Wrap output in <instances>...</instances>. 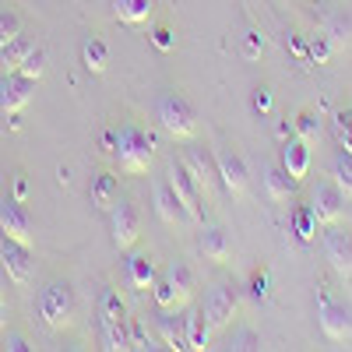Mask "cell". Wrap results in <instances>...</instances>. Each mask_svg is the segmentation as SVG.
<instances>
[{"label":"cell","instance_id":"24","mask_svg":"<svg viewBox=\"0 0 352 352\" xmlns=\"http://www.w3.org/2000/svg\"><path fill=\"white\" fill-rule=\"evenodd\" d=\"M264 190H268L272 201H289L292 194H296V180H292L282 166H272L268 173H264Z\"/></svg>","mask_w":352,"mask_h":352},{"label":"cell","instance_id":"35","mask_svg":"<svg viewBox=\"0 0 352 352\" xmlns=\"http://www.w3.org/2000/svg\"><path fill=\"white\" fill-rule=\"evenodd\" d=\"M21 36V21L14 11H0V46H8L11 39Z\"/></svg>","mask_w":352,"mask_h":352},{"label":"cell","instance_id":"47","mask_svg":"<svg viewBox=\"0 0 352 352\" xmlns=\"http://www.w3.org/2000/svg\"><path fill=\"white\" fill-rule=\"evenodd\" d=\"M8 324V310H4V303H0V328Z\"/></svg>","mask_w":352,"mask_h":352},{"label":"cell","instance_id":"29","mask_svg":"<svg viewBox=\"0 0 352 352\" xmlns=\"http://www.w3.org/2000/svg\"><path fill=\"white\" fill-rule=\"evenodd\" d=\"M292 134H296L300 141H317L320 138V116L314 113V109H303V113H296V120H292Z\"/></svg>","mask_w":352,"mask_h":352},{"label":"cell","instance_id":"15","mask_svg":"<svg viewBox=\"0 0 352 352\" xmlns=\"http://www.w3.org/2000/svg\"><path fill=\"white\" fill-rule=\"evenodd\" d=\"M0 264L14 285H28L32 282V250L21 247V243H4V254H0Z\"/></svg>","mask_w":352,"mask_h":352},{"label":"cell","instance_id":"38","mask_svg":"<svg viewBox=\"0 0 352 352\" xmlns=\"http://www.w3.org/2000/svg\"><path fill=\"white\" fill-rule=\"evenodd\" d=\"M254 109L257 113H272V88H254Z\"/></svg>","mask_w":352,"mask_h":352},{"label":"cell","instance_id":"33","mask_svg":"<svg viewBox=\"0 0 352 352\" xmlns=\"http://www.w3.org/2000/svg\"><path fill=\"white\" fill-rule=\"evenodd\" d=\"M18 74H25L28 81H39L46 74V53L43 50H32V53L25 56V64L18 67Z\"/></svg>","mask_w":352,"mask_h":352},{"label":"cell","instance_id":"19","mask_svg":"<svg viewBox=\"0 0 352 352\" xmlns=\"http://www.w3.org/2000/svg\"><path fill=\"white\" fill-rule=\"evenodd\" d=\"M201 254L215 261V264H226L232 257V243H229V232L222 226H212V229H204L201 232Z\"/></svg>","mask_w":352,"mask_h":352},{"label":"cell","instance_id":"6","mask_svg":"<svg viewBox=\"0 0 352 352\" xmlns=\"http://www.w3.org/2000/svg\"><path fill=\"white\" fill-rule=\"evenodd\" d=\"M180 162L187 166L190 180H194V187L201 194V201L215 204V197H219V169H215V159L208 152H187Z\"/></svg>","mask_w":352,"mask_h":352},{"label":"cell","instance_id":"48","mask_svg":"<svg viewBox=\"0 0 352 352\" xmlns=\"http://www.w3.org/2000/svg\"><path fill=\"white\" fill-rule=\"evenodd\" d=\"M4 243H8V240H4V232H0V254H4Z\"/></svg>","mask_w":352,"mask_h":352},{"label":"cell","instance_id":"23","mask_svg":"<svg viewBox=\"0 0 352 352\" xmlns=\"http://www.w3.org/2000/svg\"><path fill=\"white\" fill-rule=\"evenodd\" d=\"M159 335L166 349H187V335H184V320L176 317V310H159Z\"/></svg>","mask_w":352,"mask_h":352},{"label":"cell","instance_id":"17","mask_svg":"<svg viewBox=\"0 0 352 352\" xmlns=\"http://www.w3.org/2000/svg\"><path fill=\"white\" fill-rule=\"evenodd\" d=\"M155 215H159V222H162V226H180V222H190V219H187V212H184V204L176 201V194H173V187H169V184H159V187H155Z\"/></svg>","mask_w":352,"mask_h":352},{"label":"cell","instance_id":"34","mask_svg":"<svg viewBox=\"0 0 352 352\" xmlns=\"http://www.w3.org/2000/svg\"><path fill=\"white\" fill-rule=\"evenodd\" d=\"M307 46H310V64H328L331 56H335V50H331V43H328L324 32H317Z\"/></svg>","mask_w":352,"mask_h":352},{"label":"cell","instance_id":"42","mask_svg":"<svg viewBox=\"0 0 352 352\" xmlns=\"http://www.w3.org/2000/svg\"><path fill=\"white\" fill-rule=\"evenodd\" d=\"M335 134H338L342 152H345V155H352V127H335Z\"/></svg>","mask_w":352,"mask_h":352},{"label":"cell","instance_id":"28","mask_svg":"<svg viewBox=\"0 0 352 352\" xmlns=\"http://www.w3.org/2000/svg\"><path fill=\"white\" fill-rule=\"evenodd\" d=\"M292 229H296V236H300L303 243H310V240L317 236L320 222H317V215H314V208H310V204H303V208H296V212H292Z\"/></svg>","mask_w":352,"mask_h":352},{"label":"cell","instance_id":"41","mask_svg":"<svg viewBox=\"0 0 352 352\" xmlns=\"http://www.w3.org/2000/svg\"><path fill=\"white\" fill-rule=\"evenodd\" d=\"M289 50L296 53V56H300L303 64H310V46H307L303 39H296V36H292V39H289Z\"/></svg>","mask_w":352,"mask_h":352},{"label":"cell","instance_id":"25","mask_svg":"<svg viewBox=\"0 0 352 352\" xmlns=\"http://www.w3.org/2000/svg\"><path fill=\"white\" fill-rule=\"evenodd\" d=\"M36 46L32 43H28L25 36H18V39H11L8 46H0V71H4V74H14L21 64H25V56L28 53H32Z\"/></svg>","mask_w":352,"mask_h":352},{"label":"cell","instance_id":"37","mask_svg":"<svg viewBox=\"0 0 352 352\" xmlns=\"http://www.w3.org/2000/svg\"><path fill=\"white\" fill-rule=\"evenodd\" d=\"M261 50H264V36L257 32V28H250V32L243 36V56H247V60H257Z\"/></svg>","mask_w":352,"mask_h":352},{"label":"cell","instance_id":"20","mask_svg":"<svg viewBox=\"0 0 352 352\" xmlns=\"http://www.w3.org/2000/svg\"><path fill=\"white\" fill-rule=\"evenodd\" d=\"M127 278L134 289H152L155 278H159V268L148 254H131L127 257Z\"/></svg>","mask_w":352,"mask_h":352},{"label":"cell","instance_id":"40","mask_svg":"<svg viewBox=\"0 0 352 352\" xmlns=\"http://www.w3.org/2000/svg\"><path fill=\"white\" fill-rule=\"evenodd\" d=\"M254 296H257V300H268V296H272V289H268V272L254 275Z\"/></svg>","mask_w":352,"mask_h":352},{"label":"cell","instance_id":"32","mask_svg":"<svg viewBox=\"0 0 352 352\" xmlns=\"http://www.w3.org/2000/svg\"><path fill=\"white\" fill-rule=\"evenodd\" d=\"M152 296H155V307H159V310H176V289L169 285V278H166V275H162V278H155ZM176 314H180V310H176Z\"/></svg>","mask_w":352,"mask_h":352},{"label":"cell","instance_id":"8","mask_svg":"<svg viewBox=\"0 0 352 352\" xmlns=\"http://www.w3.org/2000/svg\"><path fill=\"white\" fill-rule=\"evenodd\" d=\"M166 184L173 187L176 201L184 204L187 219L190 222H204V201H201V194H197V187H194V180H190V173H187L184 162H169V180Z\"/></svg>","mask_w":352,"mask_h":352},{"label":"cell","instance_id":"7","mask_svg":"<svg viewBox=\"0 0 352 352\" xmlns=\"http://www.w3.org/2000/svg\"><path fill=\"white\" fill-rule=\"evenodd\" d=\"M215 169H219V184L222 190L232 197V201H243L250 194V176H247V166L236 152H219L215 155Z\"/></svg>","mask_w":352,"mask_h":352},{"label":"cell","instance_id":"5","mask_svg":"<svg viewBox=\"0 0 352 352\" xmlns=\"http://www.w3.org/2000/svg\"><path fill=\"white\" fill-rule=\"evenodd\" d=\"M317 324L328 342H352V314L324 285H317Z\"/></svg>","mask_w":352,"mask_h":352},{"label":"cell","instance_id":"21","mask_svg":"<svg viewBox=\"0 0 352 352\" xmlns=\"http://www.w3.org/2000/svg\"><path fill=\"white\" fill-rule=\"evenodd\" d=\"M184 335H187V349H194V352L208 349L212 328H208V320H204V310H190L184 317Z\"/></svg>","mask_w":352,"mask_h":352},{"label":"cell","instance_id":"36","mask_svg":"<svg viewBox=\"0 0 352 352\" xmlns=\"http://www.w3.org/2000/svg\"><path fill=\"white\" fill-rule=\"evenodd\" d=\"M127 328H131V349H155V338L148 335V328L141 324V320H127Z\"/></svg>","mask_w":352,"mask_h":352},{"label":"cell","instance_id":"18","mask_svg":"<svg viewBox=\"0 0 352 352\" xmlns=\"http://www.w3.org/2000/svg\"><path fill=\"white\" fill-rule=\"evenodd\" d=\"M166 278H169V285L176 289V310H184V307L190 303V296H194V289H197L194 268H190V264H184V261H176L173 268L166 272Z\"/></svg>","mask_w":352,"mask_h":352},{"label":"cell","instance_id":"3","mask_svg":"<svg viewBox=\"0 0 352 352\" xmlns=\"http://www.w3.org/2000/svg\"><path fill=\"white\" fill-rule=\"evenodd\" d=\"M159 127L173 141H194L197 138V109L184 96H162L159 99Z\"/></svg>","mask_w":352,"mask_h":352},{"label":"cell","instance_id":"46","mask_svg":"<svg viewBox=\"0 0 352 352\" xmlns=\"http://www.w3.org/2000/svg\"><path fill=\"white\" fill-rule=\"evenodd\" d=\"M102 144H106V152H113L116 148V131H106L102 134Z\"/></svg>","mask_w":352,"mask_h":352},{"label":"cell","instance_id":"44","mask_svg":"<svg viewBox=\"0 0 352 352\" xmlns=\"http://www.w3.org/2000/svg\"><path fill=\"white\" fill-rule=\"evenodd\" d=\"M335 127H352V109H342V113H335Z\"/></svg>","mask_w":352,"mask_h":352},{"label":"cell","instance_id":"10","mask_svg":"<svg viewBox=\"0 0 352 352\" xmlns=\"http://www.w3.org/2000/svg\"><path fill=\"white\" fill-rule=\"evenodd\" d=\"M324 257L331 264V272L345 285H352V236H349V232L328 226V232H324Z\"/></svg>","mask_w":352,"mask_h":352},{"label":"cell","instance_id":"2","mask_svg":"<svg viewBox=\"0 0 352 352\" xmlns=\"http://www.w3.org/2000/svg\"><path fill=\"white\" fill-rule=\"evenodd\" d=\"M124 300L120 292L106 289L102 292V303H99V328H102V349L116 352V349H131V328H127V317H124Z\"/></svg>","mask_w":352,"mask_h":352},{"label":"cell","instance_id":"13","mask_svg":"<svg viewBox=\"0 0 352 352\" xmlns=\"http://www.w3.org/2000/svg\"><path fill=\"white\" fill-rule=\"evenodd\" d=\"M32 88H36V81H28L18 71L4 74V78H0V113L18 116V109H25L28 99H32Z\"/></svg>","mask_w":352,"mask_h":352},{"label":"cell","instance_id":"31","mask_svg":"<svg viewBox=\"0 0 352 352\" xmlns=\"http://www.w3.org/2000/svg\"><path fill=\"white\" fill-rule=\"evenodd\" d=\"M331 184L352 201V155H338L335 162H331Z\"/></svg>","mask_w":352,"mask_h":352},{"label":"cell","instance_id":"16","mask_svg":"<svg viewBox=\"0 0 352 352\" xmlns=\"http://www.w3.org/2000/svg\"><path fill=\"white\" fill-rule=\"evenodd\" d=\"M282 169L300 184L303 176L310 173V144L300 141V138H285V144H282Z\"/></svg>","mask_w":352,"mask_h":352},{"label":"cell","instance_id":"9","mask_svg":"<svg viewBox=\"0 0 352 352\" xmlns=\"http://www.w3.org/2000/svg\"><path fill=\"white\" fill-rule=\"evenodd\" d=\"M240 310V300H236V289L232 285H215L208 303H204V320H208L212 331H226L232 324V317Z\"/></svg>","mask_w":352,"mask_h":352},{"label":"cell","instance_id":"26","mask_svg":"<svg viewBox=\"0 0 352 352\" xmlns=\"http://www.w3.org/2000/svg\"><path fill=\"white\" fill-rule=\"evenodd\" d=\"M81 60H85V71L88 74H106V67H109V46L102 39H85Z\"/></svg>","mask_w":352,"mask_h":352},{"label":"cell","instance_id":"43","mask_svg":"<svg viewBox=\"0 0 352 352\" xmlns=\"http://www.w3.org/2000/svg\"><path fill=\"white\" fill-rule=\"evenodd\" d=\"M25 197H28V180L18 176V180H14V201H25Z\"/></svg>","mask_w":352,"mask_h":352},{"label":"cell","instance_id":"45","mask_svg":"<svg viewBox=\"0 0 352 352\" xmlns=\"http://www.w3.org/2000/svg\"><path fill=\"white\" fill-rule=\"evenodd\" d=\"M8 349H14V352H25V349H28V342H25L21 335H11V338H8Z\"/></svg>","mask_w":352,"mask_h":352},{"label":"cell","instance_id":"11","mask_svg":"<svg viewBox=\"0 0 352 352\" xmlns=\"http://www.w3.org/2000/svg\"><path fill=\"white\" fill-rule=\"evenodd\" d=\"M0 232L4 240L32 250V219L21 208V201H0Z\"/></svg>","mask_w":352,"mask_h":352},{"label":"cell","instance_id":"14","mask_svg":"<svg viewBox=\"0 0 352 352\" xmlns=\"http://www.w3.org/2000/svg\"><path fill=\"white\" fill-rule=\"evenodd\" d=\"M310 208H314V215H317V222L320 226H338V219H342V212H345V194L335 187V184H320L317 190H314V197H310Z\"/></svg>","mask_w":352,"mask_h":352},{"label":"cell","instance_id":"1","mask_svg":"<svg viewBox=\"0 0 352 352\" xmlns=\"http://www.w3.org/2000/svg\"><path fill=\"white\" fill-rule=\"evenodd\" d=\"M113 155L120 159V169L127 176H141V173H148V166L155 159V138L138 127H124V131H116Z\"/></svg>","mask_w":352,"mask_h":352},{"label":"cell","instance_id":"4","mask_svg":"<svg viewBox=\"0 0 352 352\" xmlns=\"http://www.w3.org/2000/svg\"><path fill=\"white\" fill-rule=\"evenodd\" d=\"M39 317L53 331H64L74 317V292L67 282H53L39 292Z\"/></svg>","mask_w":352,"mask_h":352},{"label":"cell","instance_id":"12","mask_svg":"<svg viewBox=\"0 0 352 352\" xmlns=\"http://www.w3.org/2000/svg\"><path fill=\"white\" fill-rule=\"evenodd\" d=\"M109 212H113V243L120 250H131L141 240V215H138V208L127 204V201H116Z\"/></svg>","mask_w":352,"mask_h":352},{"label":"cell","instance_id":"22","mask_svg":"<svg viewBox=\"0 0 352 352\" xmlns=\"http://www.w3.org/2000/svg\"><path fill=\"white\" fill-rule=\"evenodd\" d=\"M113 11L124 25H144L155 11V0H113Z\"/></svg>","mask_w":352,"mask_h":352},{"label":"cell","instance_id":"27","mask_svg":"<svg viewBox=\"0 0 352 352\" xmlns=\"http://www.w3.org/2000/svg\"><path fill=\"white\" fill-rule=\"evenodd\" d=\"M116 197H120V184H116V176H109V173L96 176V184H92V204H96V208L109 212L116 204Z\"/></svg>","mask_w":352,"mask_h":352},{"label":"cell","instance_id":"39","mask_svg":"<svg viewBox=\"0 0 352 352\" xmlns=\"http://www.w3.org/2000/svg\"><path fill=\"white\" fill-rule=\"evenodd\" d=\"M152 43H155V46H159L162 53H169V50H173V32H169L166 25H159L155 32H152Z\"/></svg>","mask_w":352,"mask_h":352},{"label":"cell","instance_id":"30","mask_svg":"<svg viewBox=\"0 0 352 352\" xmlns=\"http://www.w3.org/2000/svg\"><path fill=\"white\" fill-rule=\"evenodd\" d=\"M324 36H328L331 50H335V53H342V50L352 43V21H349V18H342V14H338V18H331V21H328V28H324Z\"/></svg>","mask_w":352,"mask_h":352}]
</instances>
